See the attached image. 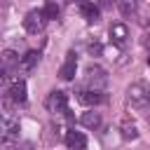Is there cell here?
Returning a JSON list of instances; mask_svg holds the SVG:
<instances>
[{"instance_id": "7a4b0ae2", "label": "cell", "mask_w": 150, "mask_h": 150, "mask_svg": "<svg viewBox=\"0 0 150 150\" xmlns=\"http://www.w3.org/2000/svg\"><path fill=\"white\" fill-rule=\"evenodd\" d=\"M49 19H47V14H45V9H33V12H28L26 14V19H23V28L28 30V33H40L42 28H45V23H47Z\"/></svg>"}, {"instance_id": "9a60e30c", "label": "cell", "mask_w": 150, "mask_h": 150, "mask_svg": "<svg viewBox=\"0 0 150 150\" xmlns=\"http://www.w3.org/2000/svg\"><path fill=\"white\" fill-rule=\"evenodd\" d=\"M122 136L129 141V138H136V136H138V131H136V127H134V124H127V122H124V124H122Z\"/></svg>"}, {"instance_id": "6da1fadb", "label": "cell", "mask_w": 150, "mask_h": 150, "mask_svg": "<svg viewBox=\"0 0 150 150\" xmlns=\"http://www.w3.org/2000/svg\"><path fill=\"white\" fill-rule=\"evenodd\" d=\"M84 80H87L89 89L101 91V89L105 87V82H108V75H105V70H103L101 66L91 63V66H87V70H84Z\"/></svg>"}, {"instance_id": "8fae6325", "label": "cell", "mask_w": 150, "mask_h": 150, "mask_svg": "<svg viewBox=\"0 0 150 150\" xmlns=\"http://www.w3.org/2000/svg\"><path fill=\"white\" fill-rule=\"evenodd\" d=\"M9 98L12 101H16V103H23L26 101V82L23 80H14L12 84H9Z\"/></svg>"}, {"instance_id": "5b68a950", "label": "cell", "mask_w": 150, "mask_h": 150, "mask_svg": "<svg viewBox=\"0 0 150 150\" xmlns=\"http://www.w3.org/2000/svg\"><path fill=\"white\" fill-rule=\"evenodd\" d=\"M75 70H77V59H75V52H68V54H66L63 66L59 68V77H61V80H73V77H75Z\"/></svg>"}, {"instance_id": "9c48e42d", "label": "cell", "mask_w": 150, "mask_h": 150, "mask_svg": "<svg viewBox=\"0 0 150 150\" xmlns=\"http://www.w3.org/2000/svg\"><path fill=\"white\" fill-rule=\"evenodd\" d=\"M80 14H82V19H84L87 23H96V21L101 19V12H98V7H96L94 2H82V5H80Z\"/></svg>"}, {"instance_id": "8992f818", "label": "cell", "mask_w": 150, "mask_h": 150, "mask_svg": "<svg viewBox=\"0 0 150 150\" xmlns=\"http://www.w3.org/2000/svg\"><path fill=\"white\" fill-rule=\"evenodd\" d=\"M14 68H21V59L12 52V49H7V52H2V75L7 77Z\"/></svg>"}, {"instance_id": "5bb4252c", "label": "cell", "mask_w": 150, "mask_h": 150, "mask_svg": "<svg viewBox=\"0 0 150 150\" xmlns=\"http://www.w3.org/2000/svg\"><path fill=\"white\" fill-rule=\"evenodd\" d=\"M59 12H61V9H59L56 2H47V5H45V14H47V19H56Z\"/></svg>"}, {"instance_id": "30bf717a", "label": "cell", "mask_w": 150, "mask_h": 150, "mask_svg": "<svg viewBox=\"0 0 150 150\" xmlns=\"http://www.w3.org/2000/svg\"><path fill=\"white\" fill-rule=\"evenodd\" d=\"M110 38H112V42H115L117 47H122V45L127 42V38H129V28H127L124 23H112V26H110Z\"/></svg>"}, {"instance_id": "7c38bea8", "label": "cell", "mask_w": 150, "mask_h": 150, "mask_svg": "<svg viewBox=\"0 0 150 150\" xmlns=\"http://www.w3.org/2000/svg\"><path fill=\"white\" fill-rule=\"evenodd\" d=\"M38 61H40V52H35V49H30V52H26V54L21 56V70H23V73H28V70H33V68L38 66Z\"/></svg>"}, {"instance_id": "52a82bcc", "label": "cell", "mask_w": 150, "mask_h": 150, "mask_svg": "<svg viewBox=\"0 0 150 150\" xmlns=\"http://www.w3.org/2000/svg\"><path fill=\"white\" fill-rule=\"evenodd\" d=\"M66 145H68L70 150H84V148H87V138H84L82 131L70 129V131L66 134Z\"/></svg>"}, {"instance_id": "ba28073f", "label": "cell", "mask_w": 150, "mask_h": 150, "mask_svg": "<svg viewBox=\"0 0 150 150\" xmlns=\"http://www.w3.org/2000/svg\"><path fill=\"white\" fill-rule=\"evenodd\" d=\"M77 101H80L82 105H87V108H94V105H98V103L103 101V96H101V91L84 89V91H80V94H77Z\"/></svg>"}, {"instance_id": "2e32d148", "label": "cell", "mask_w": 150, "mask_h": 150, "mask_svg": "<svg viewBox=\"0 0 150 150\" xmlns=\"http://www.w3.org/2000/svg\"><path fill=\"white\" fill-rule=\"evenodd\" d=\"M148 63H150V56H148Z\"/></svg>"}, {"instance_id": "3957f363", "label": "cell", "mask_w": 150, "mask_h": 150, "mask_svg": "<svg viewBox=\"0 0 150 150\" xmlns=\"http://www.w3.org/2000/svg\"><path fill=\"white\" fill-rule=\"evenodd\" d=\"M47 108L52 112H68V94L66 91H52L47 98Z\"/></svg>"}, {"instance_id": "4fadbf2b", "label": "cell", "mask_w": 150, "mask_h": 150, "mask_svg": "<svg viewBox=\"0 0 150 150\" xmlns=\"http://www.w3.org/2000/svg\"><path fill=\"white\" fill-rule=\"evenodd\" d=\"M80 122H82L87 129H96V127L101 124V115H98V112H84V115L80 117Z\"/></svg>"}, {"instance_id": "277c9868", "label": "cell", "mask_w": 150, "mask_h": 150, "mask_svg": "<svg viewBox=\"0 0 150 150\" xmlns=\"http://www.w3.org/2000/svg\"><path fill=\"white\" fill-rule=\"evenodd\" d=\"M129 101H131L134 108H143V105L150 101V91H145L143 84H134V87L129 89Z\"/></svg>"}]
</instances>
